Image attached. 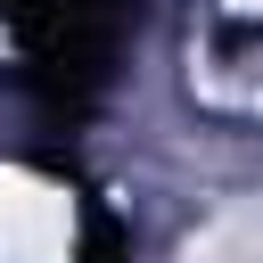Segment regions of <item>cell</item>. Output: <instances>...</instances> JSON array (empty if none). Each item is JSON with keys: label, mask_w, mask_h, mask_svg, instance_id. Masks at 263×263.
<instances>
[{"label": "cell", "mask_w": 263, "mask_h": 263, "mask_svg": "<svg viewBox=\"0 0 263 263\" xmlns=\"http://www.w3.org/2000/svg\"><path fill=\"white\" fill-rule=\"evenodd\" d=\"M0 263H74V197L0 164Z\"/></svg>", "instance_id": "obj_1"}]
</instances>
